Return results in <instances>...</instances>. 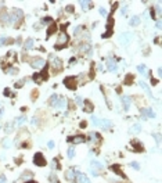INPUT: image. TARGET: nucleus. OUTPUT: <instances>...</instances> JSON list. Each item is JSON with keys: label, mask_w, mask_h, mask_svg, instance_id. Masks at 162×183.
Masks as SVG:
<instances>
[{"label": "nucleus", "mask_w": 162, "mask_h": 183, "mask_svg": "<svg viewBox=\"0 0 162 183\" xmlns=\"http://www.w3.org/2000/svg\"><path fill=\"white\" fill-rule=\"evenodd\" d=\"M67 154H68V158H71V160H72V158L75 157V148L69 147V148H68V151H67Z\"/></svg>", "instance_id": "nucleus-32"}, {"label": "nucleus", "mask_w": 162, "mask_h": 183, "mask_svg": "<svg viewBox=\"0 0 162 183\" xmlns=\"http://www.w3.org/2000/svg\"><path fill=\"white\" fill-rule=\"evenodd\" d=\"M64 85H65L69 90H75L78 88V79L75 76H67V78L64 79Z\"/></svg>", "instance_id": "nucleus-3"}, {"label": "nucleus", "mask_w": 162, "mask_h": 183, "mask_svg": "<svg viewBox=\"0 0 162 183\" xmlns=\"http://www.w3.org/2000/svg\"><path fill=\"white\" fill-rule=\"evenodd\" d=\"M100 14H101V15H107V11H105V8H100Z\"/></svg>", "instance_id": "nucleus-46"}, {"label": "nucleus", "mask_w": 162, "mask_h": 183, "mask_svg": "<svg viewBox=\"0 0 162 183\" xmlns=\"http://www.w3.org/2000/svg\"><path fill=\"white\" fill-rule=\"evenodd\" d=\"M54 146H56V144H54V142H51V140L47 143V147H48V148H54Z\"/></svg>", "instance_id": "nucleus-45"}, {"label": "nucleus", "mask_w": 162, "mask_h": 183, "mask_svg": "<svg viewBox=\"0 0 162 183\" xmlns=\"http://www.w3.org/2000/svg\"><path fill=\"white\" fill-rule=\"evenodd\" d=\"M90 165H91V169H102V165L99 162V161H96V160H93L91 162H90Z\"/></svg>", "instance_id": "nucleus-25"}, {"label": "nucleus", "mask_w": 162, "mask_h": 183, "mask_svg": "<svg viewBox=\"0 0 162 183\" xmlns=\"http://www.w3.org/2000/svg\"><path fill=\"white\" fill-rule=\"evenodd\" d=\"M31 177H32V173L31 172H29V171H25V172H24L22 173V176L21 177H19V179L17 180V183H19V182H22V180H31Z\"/></svg>", "instance_id": "nucleus-19"}, {"label": "nucleus", "mask_w": 162, "mask_h": 183, "mask_svg": "<svg viewBox=\"0 0 162 183\" xmlns=\"http://www.w3.org/2000/svg\"><path fill=\"white\" fill-rule=\"evenodd\" d=\"M29 64H31L32 68L35 69H39V68H43V67H46V61L40 58V57H35V58H32L31 61H29Z\"/></svg>", "instance_id": "nucleus-5"}, {"label": "nucleus", "mask_w": 162, "mask_h": 183, "mask_svg": "<svg viewBox=\"0 0 162 183\" xmlns=\"http://www.w3.org/2000/svg\"><path fill=\"white\" fill-rule=\"evenodd\" d=\"M111 171H114V173H116V175H121L122 177H126V176H125V173L122 172V168L118 165V164H114V165L111 166Z\"/></svg>", "instance_id": "nucleus-16"}, {"label": "nucleus", "mask_w": 162, "mask_h": 183, "mask_svg": "<svg viewBox=\"0 0 162 183\" xmlns=\"http://www.w3.org/2000/svg\"><path fill=\"white\" fill-rule=\"evenodd\" d=\"M68 142H72L73 144H80V143L86 142V136H83V134H78V136H73V137H68Z\"/></svg>", "instance_id": "nucleus-10"}, {"label": "nucleus", "mask_w": 162, "mask_h": 183, "mask_svg": "<svg viewBox=\"0 0 162 183\" xmlns=\"http://www.w3.org/2000/svg\"><path fill=\"white\" fill-rule=\"evenodd\" d=\"M14 86H15L17 89H18V88H22V86H24V80H18V82H17V83L14 85Z\"/></svg>", "instance_id": "nucleus-42"}, {"label": "nucleus", "mask_w": 162, "mask_h": 183, "mask_svg": "<svg viewBox=\"0 0 162 183\" xmlns=\"http://www.w3.org/2000/svg\"><path fill=\"white\" fill-rule=\"evenodd\" d=\"M112 126H114L112 121H110V119H101L100 128H102V129H105V131H108V129H111Z\"/></svg>", "instance_id": "nucleus-14"}, {"label": "nucleus", "mask_w": 162, "mask_h": 183, "mask_svg": "<svg viewBox=\"0 0 162 183\" xmlns=\"http://www.w3.org/2000/svg\"><path fill=\"white\" fill-rule=\"evenodd\" d=\"M69 64H71V65H73V64H76V58H71V61H69Z\"/></svg>", "instance_id": "nucleus-52"}, {"label": "nucleus", "mask_w": 162, "mask_h": 183, "mask_svg": "<svg viewBox=\"0 0 162 183\" xmlns=\"http://www.w3.org/2000/svg\"><path fill=\"white\" fill-rule=\"evenodd\" d=\"M132 82H133V75H126L125 78V85H132Z\"/></svg>", "instance_id": "nucleus-34"}, {"label": "nucleus", "mask_w": 162, "mask_h": 183, "mask_svg": "<svg viewBox=\"0 0 162 183\" xmlns=\"http://www.w3.org/2000/svg\"><path fill=\"white\" fill-rule=\"evenodd\" d=\"M107 68H108V71H111V72H116L118 71L116 61L114 58H108L107 60Z\"/></svg>", "instance_id": "nucleus-11"}, {"label": "nucleus", "mask_w": 162, "mask_h": 183, "mask_svg": "<svg viewBox=\"0 0 162 183\" xmlns=\"http://www.w3.org/2000/svg\"><path fill=\"white\" fill-rule=\"evenodd\" d=\"M85 126H86V122H85V121L80 122V128H85Z\"/></svg>", "instance_id": "nucleus-54"}, {"label": "nucleus", "mask_w": 162, "mask_h": 183, "mask_svg": "<svg viewBox=\"0 0 162 183\" xmlns=\"http://www.w3.org/2000/svg\"><path fill=\"white\" fill-rule=\"evenodd\" d=\"M133 37H134V35L132 32H122L119 35V43H121V45H123V46H126V45H129V43L132 42Z\"/></svg>", "instance_id": "nucleus-2"}, {"label": "nucleus", "mask_w": 162, "mask_h": 183, "mask_svg": "<svg viewBox=\"0 0 162 183\" xmlns=\"http://www.w3.org/2000/svg\"><path fill=\"white\" fill-rule=\"evenodd\" d=\"M57 101H58V96H57V94H53L51 97H50V104L53 105V107H56Z\"/></svg>", "instance_id": "nucleus-30"}, {"label": "nucleus", "mask_w": 162, "mask_h": 183, "mask_svg": "<svg viewBox=\"0 0 162 183\" xmlns=\"http://www.w3.org/2000/svg\"><path fill=\"white\" fill-rule=\"evenodd\" d=\"M25 122H26V117H18L17 121H15V125L17 126H21V125L25 123Z\"/></svg>", "instance_id": "nucleus-28"}, {"label": "nucleus", "mask_w": 162, "mask_h": 183, "mask_svg": "<svg viewBox=\"0 0 162 183\" xmlns=\"http://www.w3.org/2000/svg\"><path fill=\"white\" fill-rule=\"evenodd\" d=\"M11 144H13L11 139H4V140H3V147L6 148V150H7V148H10V147H11Z\"/></svg>", "instance_id": "nucleus-29"}, {"label": "nucleus", "mask_w": 162, "mask_h": 183, "mask_svg": "<svg viewBox=\"0 0 162 183\" xmlns=\"http://www.w3.org/2000/svg\"><path fill=\"white\" fill-rule=\"evenodd\" d=\"M68 42H69V37H68V35L65 32H60V35H58V39H57V42H56V46H54V49L56 50H60V49H62L64 46H67L68 45Z\"/></svg>", "instance_id": "nucleus-1"}, {"label": "nucleus", "mask_w": 162, "mask_h": 183, "mask_svg": "<svg viewBox=\"0 0 162 183\" xmlns=\"http://www.w3.org/2000/svg\"><path fill=\"white\" fill-rule=\"evenodd\" d=\"M130 166L132 168H134V169H140V165H139V164H137V162H130Z\"/></svg>", "instance_id": "nucleus-38"}, {"label": "nucleus", "mask_w": 162, "mask_h": 183, "mask_svg": "<svg viewBox=\"0 0 162 183\" xmlns=\"http://www.w3.org/2000/svg\"><path fill=\"white\" fill-rule=\"evenodd\" d=\"M121 100H122V103H123V108L127 111V110L130 108V105H132V100H130V97H129V96H122Z\"/></svg>", "instance_id": "nucleus-15"}, {"label": "nucleus", "mask_w": 162, "mask_h": 183, "mask_svg": "<svg viewBox=\"0 0 162 183\" xmlns=\"http://www.w3.org/2000/svg\"><path fill=\"white\" fill-rule=\"evenodd\" d=\"M65 11L67 13H73V11H75V8H73V6H67Z\"/></svg>", "instance_id": "nucleus-40"}, {"label": "nucleus", "mask_w": 162, "mask_h": 183, "mask_svg": "<svg viewBox=\"0 0 162 183\" xmlns=\"http://www.w3.org/2000/svg\"><path fill=\"white\" fill-rule=\"evenodd\" d=\"M140 17H137V15H134V17H132L130 18V21H129V24H130V26H137L140 24Z\"/></svg>", "instance_id": "nucleus-22"}, {"label": "nucleus", "mask_w": 162, "mask_h": 183, "mask_svg": "<svg viewBox=\"0 0 162 183\" xmlns=\"http://www.w3.org/2000/svg\"><path fill=\"white\" fill-rule=\"evenodd\" d=\"M67 104H68V101H67L65 97H58V101H57V104H56V108L64 110V108H67Z\"/></svg>", "instance_id": "nucleus-13"}, {"label": "nucleus", "mask_w": 162, "mask_h": 183, "mask_svg": "<svg viewBox=\"0 0 162 183\" xmlns=\"http://www.w3.org/2000/svg\"><path fill=\"white\" fill-rule=\"evenodd\" d=\"M91 121H93V123H94V126H99V128H100V123H101V119H100V118L91 117Z\"/></svg>", "instance_id": "nucleus-35"}, {"label": "nucleus", "mask_w": 162, "mask_h": 183, "mask_svg": "<svg viewBox=\"0 0 162 183\" xmlns=\"http://www.w3.org/2000/svg\"><path fill=\"white\" fill-rule=\"evenodd\" d=\"M130 146L134 148V151H137V153H140V151H144V146L141 144V142H139V140H132L130 142Z\"/></svg>", "instance_id": "nucleus-12"}, {"label": "nucleus", "mask_w": 162, "mask_h": 183, "mask_svg": "<svg viewBox=\"0 0 162 183\" xmlns=\"http://www.w3.org/2000/svg\"><path fill=\"white\" fill-rule=\"evenodd\" d=\"M47 68L45 69V72H43V75L42 74H35L32 76V79H33V82H35V83H42L43 80H46L47 78H48V75H47Z\"/></svg>", "instance_id": "nucleus-8"}, {"label": "nucleus", "mask_w": 162, "mask_h": 183, "mask_svg": "<svg viewBox=\"0 0 162 183\" xmlns=\"http://www.w3.org/2000/svg\"><path fill=\"white\" fill-rule=\"evenodd\" d=\"M139 85H140V88L143 89V90L145 91L147 94H148V97H153V93H151V90H150V88H148V86H147V83H145V82L140 80V82H139Z\"/></svg>", "instance_id": "nucleus-17"}, {"label": "nucleus", "mask_w": 162, "mask_h": 183, "mask_svg": "<svg viewBox=\"0 0 162 183\" xmlns=\"http://www.w3.org/2000/svg\"><path fill=\"white\" fill-rule=\"evenodd\" d=\"M14 125H13V122H8V123H6V128H4V131H6V133H11L13 132V128Z\"/></svg>", "instance_id": "nucleus-31"}, {"label": "nucleus", "mask_w": 162, "mask_h": 183, "mask_svg": "<svg viewBox=\"0 0 162 183\" xmlns=\"http://www.w3.org/2000/svg\"><path fill=\"white\" fill-rule=\"evenodd\" d=\"M10 93H11V91H10V89H6V90H4V96H10Z\"/></svg>", "instance_id": "nucleus-51"}, {"label": "nucleus", "mask_w": 162, "mask_h": 183, "mask_svg": "<svg viewBox=\"0 0 162 183\" xmlns=\"http://www.w3.org/2000/svg\"><path fill=\"white\" fill-rule=\"evenodd\" d=\"M25 183H37V182H35V180H26Z\"/></svg>", "instance_id": "nucleus-58"}, {"label": "nucleus", "mask_w": 162, "mask_h": 183, "mask_svg": "<svg viewBox=\"0 0 162 183\" xmlns=\"http://www.w3.org/2000/svg\"><path fill=\"white\" fill-rule=\"evenodd\" d=\"M18 72V69L15 68V67H8L7 68V74H10V75H15Z\"/></svg>", "instance_id": "nucleus-33"}, {"label": "nucleus", "mask_w": 162, "mask_h": 183, "mask_svg": "<svg viewBox=\"0 0 162 183\" xmlns=\"http://www.w3.org/2000/svg\"><path fill=\"white\" fill-rule=\"evenodd\" d=\"M151 83H153V85H156V79H153V78H151Z\"/></svg>", "instance_id": "nucleus-55"}, {"label": "nucleus", "mask_w": 162, "mask_h": 183, "mask_svg": "<svg viewBox=\"0 0 162 183\" xmlns=\"http://www.w3.org/2000/svg\"><path fill=\"white\" fill-rule=\"evenodd\" d=\"M31 123H32V125H35V123H36V118H32V121H31Z\"/></svg>", "instance_id": "nucleus-56"}, {"label": "nucleus", "mask_w": 162, "mask_h": 183, "mask_svg": "<svg viewBox=\"0 0 162 183\" xmlns=\"http://www.w3.org/2000/svg\"><path fill=\"white\" fill-rule=\"evenodd\" d=\"M73 182H78V183H91L89 180V177H87L85 173H82V172H76L75 173V179H73Z\"/></svg>", "instance_id": "nucleus-7"}, {"label": "nucleus", "mask_w": 162, "mask_h": 183, "mask_svg": "<svg viewBox=\"0 0 162 183\" xmlns=\"http://www.w3.org/2000/svg\"><path fill=\"white\" fill-rule=\"evenodd\" d=\"M50 180L53 183H60V182H58V179H57V176H56V173H51V175H50Z\"/></svg>", "instance_id": "nucleus-37"}, {"label": "nucleus", "mask_w": 162, "mask_h": 183, "mask_svg": "<svg viewBox=\"0 0 162 183\" xmlns=\"http://www.w3.org/2000/svg\"><path fill=\"white\" fill-rule=\"evenodd\" d=\"M126 8H127V7L125 6V7H123V8H122V10H121V13H122V14H125V13H126Z\"/></svg>", "instance_id": "nucleus-53"}, {"label": "nucleus", "mask_w": 162, "mask_h": 183, "mask_svg": "<svg viewBox=\"0 0 162 183\" xmlns=\"http://www.w3.org/2000/svg\"><path fill=\"white\" fill-rule=\"evenodd\" d=\"M80 4H82V10L83 11H87L89 8H91V3L90 2H80Z\"/></svg>", "instance_id": "nucleus-27"}, {"label": "nucleus", "mask_w": 162, "mask_h": 183, "mask_svg": "<svg viewBox=\"0 0 162 183\" xmlns=\"http://www.w3.org/2000/svg\"><path fill=\"white\" fill-rule=\"evenodd\" d=\"M91 175L93 176H99V172H97L96 169H91Z\"/></svg>", "instance_id": "nucleus-48"}, {"label": "nucleus", "mask_w": 162, "mask_h": 183, "mask_svg": "<svg viewBox=\"0 0 162 183\" xmlns=\"http://www.w3.org/2000/svg\"><path fill=\"white\" fill-rule=\"evenodd\" d=\"M150 14H151V17H153V18H155V11H154V8H151V10H150Z\"/></svg>", "instance_id": "nucleus-49"}, {"label": "nucleus", "mask_w": 162, "mask_h": 183, "mask_svg": "<svg viewBox=\"0 0 162 183\" xmlns=\"http://www.w3.org/2000/svg\"><path fill=\"white\" fill-rule=\"evenodd\" d=\"M141 117H143V119L155 118V112L153 111V108H141Z\"/></svg>", "instance_id": "nucleus-9"}, {"label": "nucleus", "mask_w": 162, "mask_h": 183, "mask_svg": "<svg viewBox=\"0 0 162 183\" xmlns=\"http://www.w3.org/2000/svg\"><path fill=\"white\" fill-rule=\"evenodd\" d=\"M155 26H156V29H161V21H159V20L156 21V25H155Z\"/></svg>", "instance_id": "nucleus-50"}, {"label": "nucleus", "mask_w": 162, "mask_h": 183, "mask_svg": "<svg viewBox=\"0 0 162 183\" xmlns=\"http://www.w3.org/2000/svg\"><path fill=\"white\" fill-rule=\"evenodd\" d=\"M33 45H35V39L29 37V39L26 40V43H25V46H24V49H25V50H32L33 49Z\"/></svg>", "instance_id": "nucleus-21"}, {"label": "nucleus", "mask_w": 162, "mask_h": 183, "mask_svg": "<svg viewBox=\"0 0 162 183\" xmlns=\"http://www.w3.org/2000/svg\"><path fill=\"white\" fill-rule=\"evenodd\" d=\"M56 31H57V25H56V22L53 21V22L50 24V26H48V29H47V35H46V36H47V37H50V36H51V33H54Z\"/></svg>", "instance_id": "nucleus-20"}, {"label": "nucleus", "mask_w": 162, "mask_h": 183, "mask_svg": "<svg viewBox=\"0 0 162 183\" xmlns=\"http://www.w3.org/2000/svg\"><path fill=\"white\" fill-rule=\"evenodd\" d=\"M7 42V37H0V45H4Z\"/></svg>", "instance_id": "nucleus-47"}, {"label": "nucleus", "mask_w": 162, "mask_h": 183, "mask_svg": "<svg viewBox=\"0 0 162 183\" xmlns=\"http://www.w3.org/2000/svg\"><path fill=\"white\" fill-rule=\"evenodd\" d=\"M33 164H35L36 166H46L47 165L46 158L42 153H36L35 155H33Z\"/></svg>", "instance_id": "nucleus-4"}, {"label": "nucleus", "mask_w": 162, "mask_h": 183, "mask_svg": "<svg viewBox=\"0 0 162 183\" xmlns=\"http://www.w3.org/2000/svg\"><path fill=\"white\" fill-rule=\"evenodd\" d=\"M153 136L155 137V142H156V144H159V143H161V139H159V134H158V133H154V134H153Z\"/></svg>", "instance_id": "nucleus-41"}, {"label": "nucleus", "mask_w": 162, "mask_h": 183, "mask_svg": "<svg viewBox=\"0 0 162 183\" xmlns=\"http://www.w3.org/2000/svg\"><path fill=\"white\" fill-rule=\"evenodd\" d=\"M82 29H83V26H76L75 29H73V33H75V35H78V33H79Z\"/></svg>", "instance_id": "nucleus-43"}, {"label": "nucleus", "mask_w": 162, "mask_h": 183, "mask_svg": "<svg viewBox=\"0 0 162 183\" xmlns=\"http://www.w3.org/2000/svg\"><path fill=\"white\" fill-rule=\"evenodd\" d=\"M51 68L53 69H56V71H60L61 68H62V65H64V62H62V60L61 58H58V57H53L51 56Z\"/></svg>", "instance_id": "nucleus-6"}, {"label": "nucleus", "mask_w": 162, "mask_h": 183, "mask_svg": "<svg viewBox=\"0 0 162 183\" xmlns=\"http://www.w3.org/2000/svg\"><path fill=\"white\" fill-rule=\"evenodd\" d=\"M85 110L86 112H93V110H94V107H93V104H91V101H89V100H86L85 101Z\"/></svg>", "instance_id": "nucleus-23"}, {"label": "nucleus", "mask_w": 162, "mask_h": 183, "mask_svg": "<svg viewBox=\"0 0 162 183\" xmlns=\"http://www.w3.org/2000/svg\"><path fill=\"white\" fill-rule=\"evenodd\" d=\"M3 114H4V110L2 108V110H0V118H2V117H3Z\"/></svg>", "instance_id": "nucleus-57"}, {"label": "nucleus", "mask_w": 162, "mask_h": 183, "mask_svg": "<svg viewBox=\"0 0 162 183\" xmlns=\"http://www.w3.org/2000/svg\"><path fill=\"white\" fill-rule=\"evenodd\" d=\"M75 173L76 172H73V169H69V171H67L65 177H67L68 180H73V179H75Z\"/></svg>", "instance_id": "nucleus-26"}, {"label": "nucleus", "mask_w": 162, "mask_h": 183, "mask_svg": "<svg viewBox=\"0 0 162 183\" xmlns=\"http://www.w3.org/2000/svg\"><path fill=\"white\" fill-rule=\"evenodd\" d=\"M137 71H139V72H140V74L143 75V76H147V75H148V74H147V72H148V71H147V67H145L144 64H141V65H137Z\"/></svg>", "instance_id": "nucleus-24"}, {"label": "nucleus", "mask_w": 162, "mask_h": 183, "mask_svg": "<svg viewBox=\"0 0 162 183\" xmlns=\"http://www.w3.org/2000/svg\"><path fill=\"white\" fill-rule=\"evenodd\" d=\"M75 101H76V104L78 105H82V103H83V100L79 97V96H76V97H75Z\"/></svg>", "instance_id": "nucleus-39"}, {"label": "nucleus", "mask_w": 162, "mask_h": 183, "mask_svg": "<svg viewBox=\"0 0 162 183\" xmlns=\"http://www.w3.org/2000/svg\"><path fill=\"white\" fill-rule=\"evenodd\" d=\"M129 132H130V133H133V134L140 133V132H141V125H140V123H134L133 126L129 129Z\"/></svg>", "instance_id": "nucleus-18"}, {"label": "nucleus", "mask_w": 162, "mask_h": 183, "mask_svg": "<svg viewBox=\"0 0 162 183\" xmlns=\"http://www.w3.org/2000/svg\"><path fill=\"white\" fill-rule=\"evenodd\" d=\"M51 169H58V162H57V160H53L51 161Z\"/></svg>", "instance_id": "nucleus-36"}, {"label": "nucleus", "mask_w": 162, "mask_h": 183, "mask_svg": "<svg viewBox=\"0 0 162 183\" xmlns=\"http://www.w3.org/2000/svg\"><path fill=\"white\" fill-rule=\"evenodd\" d=\"M0 183H7V179L4 175H0Z\"/></svg>", "instance_id": "nucleus-44"}]
</instances>
